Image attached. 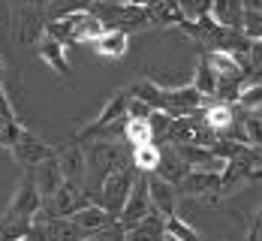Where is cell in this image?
Masks as SVG:
<instances>
[{
    "mask_svg": "<svg viewBox=\"0 0 262 241\" xmlns=\"http://www.w3.org/2000/svg\"><path fill=\"white\" fill-rule=\"evenodd\" d=\"M133 178H136V169H133L130 163L112 169L103 178V184H100V208H103L112 220L121 214V208H124V202H127V196H130Z\"/></svg>",
    "mask_w": 262,
    "mask_h": 241,
    "instance_id": "cell-1",
    "label": "cell"
},
{
    "mask_svg": "<svg viewBox=\"0 0 262 241\" xmlns=\"http://www.w3.org/2000/svg\"><path fill=\"white\" fill-rule=\"evenodd\" d=\"M9 151H12L15 163H18V166H25V169H33V166H39V163H46V160H52V157H54L52 145H49V142H42L39 136H33L30 130H25V127H21L18 139L9 145Z\"/></svg>",
    "mask_w": 262,
    "mask_h": 241,
    "instance_id": "cell-2",
    "label": "cell"
},
{
    "mask_svg": "<svg viewBox=\"0 0 262 241\" xmlns=\"http://www.w3.org/2000/svg\"><path fill=\"white\" fill-rule=\"evenodd\" d=\"M178 196H196L205 202L220 199V172H202V169H190L181 181L175 184Z\"/></svg>",
    "mask_w": 262,
    "mask_h": 241,
    "instance_id": "cell-3",
    "label": "cell"
},
{
    "mask_svg": "<svg viewBox=\"0 0 262 241\" xmlns=\"http://www.w3.org/2000/svg\"><path fill=\"white\" fill-rule=\"evenodd\" d=\"M46 15L39 6H27V3H12V27H15V42H36L42 36Z\"/></svg>",
    "mask_w": 262,
    "mask_h": 241,
    "instance_id": "cell-4",
    "label": "cell"
},
{
    "mask_svg": "<svg viewBox=\"0 0 262 241\" xmlns=\"http://www.w3.org/2000/svg\"><path fill=\"white\" fill-rule=\"evenodd\" d=\"M42 208V193L36 190L33 184V178H30V172H27L25 178L18 181V187L12 193V202H9V208H6V214L3 217H21V220H33V214Z\"/></svg>",
    "mask_w": 262,
    "mask_h": 241,
    "instance_id": "cell-5",
    "label": "cell"
},
{
    "mask_svg": "<svg viewBox=\"0 0 262 241\" xmlns=\"http://www.w3.org/2000/svg\"><path fill=\"white\" fill-rule=\"evenodd\" d=\"M208 103L205 97H199L193 91V84H184V87H175V91H163V112L169 118H181V115H190L196 108H202Z\"/></svg>",
    "mask_w": 262,
    "mask_h": 241,
    "instance_id": "cell-6",
    "label": "cell"
},
{
    "mask_svg": "<svg viewBox=\"0 0 262 241\" xmlns=\"http://www.w3.org/2000/svg\"><path fill=\"white\" fill-rule=\"evenodd\" d=\"M49 199H52V214L63 217V220L73 214V211H79V208H84V205L91 202V199L84 196L81 184H73V181H60L57 190H54Z\"/></svg>",
    "mask_w": 262,
    "mask_h": 241,
    "instance_id": "cell-7",
    "label": "cell"
},
{
    "mask_svg": "<svg viewBox=\"0 0 262 241\" xmlns=\"http://www.w3.org/2000/svg\"><path fill=\"white\" fill-rule=\"evenodd\" d=\"M148 202H151V211H157L160 217H172L178 205V193L160 175H148Z\"/></svg>",
    "mask_w": 262,
    "mask_h": 241,
    "instance_id": "cell-8",
    "label": "cell"
},
{
    "mask_svg": "<svg viewBox=\"0 0 262 241\" xmlns=\"http://www.w3.org/2000/svg\"><path fill=\"white\" fill-rule=\"evenodd\" d=\"M54 163H57L63 181L81 184V178H84V148H79V142H70L63 151H54Z\"/></svg>",
    "mask_w": 262,
    "mask_h": 241,
    "instance_id": "cell-9",
    "label": "cell"
},
{
    "mask_svg": "<svg viewBox=\"0 0 262 241\" xmlns=\"http://www.w3.org/2000/svg\"><path fill=\"white\" fill-rule=\"evenodd\" d=\"M190 172V166L184 163V157L175 151V145H169V148H160V163H157V169L151 172V175H160L163 181H169L172 187L181 181L184 175Z\"/></svg>",
    "mask_w": 262,
    "mask_h": 241,
    "instance_id": "cell-10",
    "label": "cell"
},
{
    "mask_svg": "<svg viewBox=\"0 0 262 241\" xmlns=\"http://www.w3.org/2000/svg\"><path fill=\"white\" fill-rule=\"evenodd\" d=\"M79 232H84V235H91V232H100V229H105L108 223H112V217L105 214L103 208L97 205V202H88L84 208H79V211H73V214L67 217Z\"/></svg>",
    "mask_w": 262,
    "mask_h": 241,
    "instance_id": "cell-11",
    "label": "cell"
},
{
    "mask_svg": "<svg viewBox=\"0 0 262 241\" xmlns=\"http://www.w3.org/2000/svg\"><path fill=\"white\" fill-rule=\"evenodd\" d=\"M163 232H166V217L148 211L136 226L124 229V241H163Z\"/></svg>",
    "mask_w": 262,
    "mask_h": 241,
    "instance_id": "cell-12",
    "label": "cell"
},
{
    "mask_svg": "<svg viewBox=\"0 0 262 241\" xmlns=\"http://www.w3.org/2000/svg\"><path fill=\"white\" fill-rule=\"evenodd\" d=\"M94 46H97V54H100V57L118 60V57H124L127 49H130V33H124V30H118V27H105L103 36H100Z\"/></svg>",
    "mask_w": 262,
    "mask_h": 241,
    "instance_id": "cell-13",
    "label": "cell"
},
{
    "mask_svg": "<svg viewBox=\"0 0 262 241\" xmlns=\"http://www.w3.org/2000/svg\"><path fill=\"white\" fill-rule=\"evenodd\" d=\"M241 15H244V6L241 0H211L208 18L220 27H229V30H238L241 27Z\"/></svg>",
    "mask_w": 262,
    "mask_h": 241,
    "instance_id": "cell-14",
    "label": "cell"
},
{
    "mask_svg": "<svg viewBox=\"0 0 262 241\" xmlns=\"http://www.w3.org/2000/svg\"><path fill=\"white\" fill-rule=\"evenodd\" d=\"M115 27H118V30H124V33H133V30L154 27V21H151V12H148V6L121 3V9H118V18H115Z\"/></svg>",
    "mask_w": 262,
    "mask_h": 241,
    "instance_id": "cell-15",
    "label": "cell"
},
{
    "mask_svg": "<svg viewBox=\"0 0 262 241\" xmlns=\"http://www.w3.org/2000/svg\"><path fill=\"white\" fill-rule=\"evenodd\" d=\"M36 54L52 67L57 76H70V60H67V46L54 42L49 36H39L36 39Z\"/></svg>",
    "mask_w": 262,
    "mask_h": 241,
    "instance_id": "cell-16",
    "label": "cell"
},
{
    "mask_svg": "<svg viewBox=\"0 0 262 241\" xmlns=\"http://www.w3.org/2000/svg\"><path fill=\"white\" fill-rule=\"evenodd\" d=\"M30 178H33L36 190L42 193V199L52 196L54 190H57V184L63 181V175H60V169H57L54 157L52 160H46V163H39V166H33V169H30Z\"/></svg>",
    "mask_w": 262,
    "mask_h": 241,
    "instance_id": "cell-17",
    "label": "cell"
},
{
    "mask_svg": "<svg viewBox=\"0 0 262 241\" xmlns=\"http://www.w3.org/2000/svg\"><path fill=\"white\" fill-rule=\"evenodd\" d=\"M193 91L199 94V97H205V100H214V91H217V73L211 70L208 57L205 54H199V63H196V73H193Z\"/></svg>",
    "mask_w": 262,
    "mask_h": 241,
    "instance_id": "cell-18",
    "label": "cell"
},
{
    "mask_svg": "<svg viewBox=\"0 0 262 241\" xmlns=\"http://www.w3.org/2000/svg\"><path fill=\"white\" fill-rule=\"evenodd\" d=\"M148 12H151V21L160 27H178L184 21L181 9L175 0H151L148 3Z\"/></svg>",
    "mask_w": 262,
    "mask_h": 241,
    "instance_id": "cell-19",
    "label": "cell"
},
{
    "mask_svg": "<svg viewBox=\"0 0 262 241\" xmlns=\"http://www.w3.org/2000/svg\"><path fill=\"white\" fill-rule=\"evenodd\" d=\"M160 163V145L157 142H148V145H136L130 154V166L136 172H145V175H151L154 169H157Z\"/></svg>",
    "mask_w": 262,
    "mask_h": 241,
    "instance_id": "cell-20",
    "label": "cell"
},
{
    "mask_svg": "<svg viewBox=\"0 0 262 241\" xmlns=\"http://www.w3.org/2000/svg\"><path fill=\"white\" fill-rule=\"evenodd\" d=\"M238 127H241V139H244V145H253V148H259V145H262V108L241 112V121H238Z\"/></svg>",
    "mask_w": 262,
    "mask_h": 241,
    "instance_id": "cell-21",
    "label": "cell"
},
{
    "mask_svg": "<svg viewBox=\"0 0 262 241\" xmlns=\"http://www.w3.org/2000/svg\"><path fill=\"white\" fill-rule=\"evenodd\" d=\"M88 6H91V0H46L42 15H46V21H52V18H63L73 12H88Z\"/></svg>",
    "mask_w": 262,
    "mask_h": 241,
    "instance_id": "cell-22",
    "label": "cell"
},
{
    "mask_svg": "<svg viewBox=\"0 0 262 241\" xmlns=\"http://www.w3.org/2000/svg\"><path fill=\"white\" fill-rule=\"evenodd\" d=\"M163 241H202V235L184 220V217H166V232H163Z\"/></svg>",
    "mask_w": 262,
    "mask_h": 241,
    "instance_id": "cell-23",
    "label": "cell"
},
{
    "mask_svg": "<svg viewBox=\"0 0 262 241\" xmlns=\"http://www.w3.org/2000/svg\"><path fill=\"white\" fill-rule=\"evenodd\" d=\"M124 139L130 142L133 148H136V145L154 142V130H151L148 118H145V121H130V118H124Z\"/></svg>",
    "mask_w": 262,
    "mask_h": 241,
    "instance_id": "cell-24",
    "label": "cell"
},
{
    "mask_svg": "<svg viewBox=\"0 0 262 241\" xmlns=\"http://www.w3.org/2000/svg\"><path fill=\"white\" fill-rule=\"evenodd\" d=\"M241 36L250 39V42H259L262 39V9H244L241 15Z\"/></svg>",
    "mask_w": 262,
    "mask_h": 241,
    "instance_id": "cell-25",
    "label": "cell"
},
{
    "mask_svg": "<svg viewBox=\"0 0 262 241\" xmlns=\"http://www.w3.org/2000/svg\"><path fill=\"white\" fill-rule=\"evenodd\" d=\"M105 25L103 21H97L94 15H84V21L79 25V30H76V39L73 42H97L100 36H103Z\"/></svg>",
    "mask_w": 262,
    "mask_h": 241,
    "instance_id": "cell-26",
    "label": "cell"
},
{
    "mask_svg": "<svg viewBox=\"0 0 262 241\" xmlns=\"http://www.w3.org/2000/svg\"><path fill=\"white\" fill-rule=\"evenodd\" d=\"M178 3V9H181L184 21H199V18H205L211 9V0H175Z\"/></svg>",
    "mask_w": 262,
    "mask_h": 241,
    "instance_id": "cell-27",
    "label": "cell"
},
{
    "mask_svg": "<svg viewBox=\"0 0 262 241\" xmlns=\"http://www.w3.org/2000/svg\"><path fill=\"white\" fill-rule=\"evenodd\" d=\"M151 112H154V108L148 106L145 100H139V97H130V100H127V108H124V118H130V121H145Z\"/></svg>",
    "mask_w": 262,
    "mask_h": 241,
    "instance_id": "cell-28",
    "label": "cell"
},
{
    "mask_svg": "<svg viewBox=\"0 0 262 241\" xmlns=\"http://www.w3.org/2000/svg\"><path fill=\"white\" fill-rule=\"evenodd\" d=\"M18 133H21V127H18V121H3L0 118V145H12L15 139H18Z\"/></svg>",
    "mask_w": 262,
    "mask_h": 241,
    "instance_id": "cell-29",
    "label": "cell"
},
{
    "mask_svg": "<svg viewBox=\"0 0 262 241\" xmlns=\"http://www.w3.org/2000/svg\"><path fill=\"white\" fill-rule=\"evenodd\" d=\"M0 118H3V121H18V118H15V108H12V103H9L6 87H3V84H0Z\"/></svg>",
    "mask_w": 262,
    "mask_h": 241,
    "instance_id": "cell-30",
    "label": "cell"
},
{
    "mask_svg": "<svg viewBox=\"0 0 262 241\" xmlns=\"http://www.w3.org/2000/svg\"><path fill=\"white\" fill-rule=\"evenodd\" d=\"M247 241H259V220H253V226H250V235Z\"/></svg>",
    "mask_w": 262,
    "mask_h": 241,
    "instance_id": "cell-31",
    "label": "cell"
},
{
    "mask_svg": "<svg viewBox=\"0 0 262 241\" xmlns=\"http://www.w3.org/2000/svg\"><path fill=\"white\" fill-rule=\"evenodd\" d=\"M244 9H262V0H241Z\"/></svg>",
    "mask_w": 262,
    "mask_h": 241,
    "instance_id": "cell-32",
    "label": "cell"
},
{
    "mask_svg": "<svg viewBox=\"0 0 262 241\" xmlns=\"http://www.w3.org/2000/svg\"><path fill=\"white\" fill-rule=\"evenodd\" d=\"M18 3H27V6H39V9L46 6V0H18Z\"/></svg>",
    "mask_w": 262,
    "mask_h": 241,
    "instance_id": "cell-33",
    "label": "cell"
},
{
    "mask_svg": "<svg viewBox=\"0 0 262 241\" xmlns=\"http://www.w3.org/2000/svg\"><path fill=\"white\" fill-rule=\"evenodd\" d=\"M121 3H133V6H148L151 0H121Z\"/></svg>",
    "mask_w": 262,
    "mask_h": 241,
    "instance_id": "cell-34",
    "label": "cell"
},
{
    "mask_svg": "<svg viewBox=\"0 0 262 241\" xmlns=\"http://www.w3.org/2000/svg\"><path fill=\"white\" fill-rule=\"evenodd\" d=\"M3 79H6V60L0 57V84H3Z\"/></svg>",
    "mask_w": 262,
    "mask_h": 241,
    "instance_id": "cell-35",
    "label": "cell"
},
{
    "mask_svg": "<svg viewBox=\"0 0 262 241\" xmlns=\"http://www.w3.org/2000/svg\"><path fill=\"white\" fill-rule=\"evenodd\" d=\"M21 241H27V238H21Z\"/></svg>",
    "mask_w": 262,
    "mask_h": 241,
    "instance_id": "cell-36",
    "label": "cell"
}]
</instances>
